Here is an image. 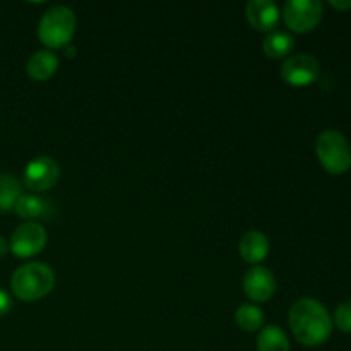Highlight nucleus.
Returning <instances> with one entry per match:
<instances>
[{"label":"nucleus","mask_w":351,"mask_h":351,"mask_svg":"<svg viewBox=\"0 0 351 351\" xmlns=\"http://www.w3.org/2000/svg\"><path fill=\"white\" fill-rule=\"evenodd\" d=\"M288 324L295 339L304 346H319L329 339L332 332V317L317 298L304 297L291 305Z\"/></svg>","instance_id":"obj_1"},{"label":"nucleus","mask_w":351,"mask_h":351,"mask_svg":"<svg viewBox=\"0 0 351 351\" xmlns=\"http://www.w3.org/2000/svg\"><path fill=\"white\" fill-rule=\"evenodd\" d=\"M55 288V271L45 263H26L14 271L10 290L23 302H36Z\"/></svg>","instance_id":"obj_2"},{"label":"nucleus","mask_w":351,"mask_h":351,"mask_svg":"<svg viewBox=\"0 0 351 351\" xmlns=\"http://www.w3.org/2000/svg\"><path fill=\"white\" fill-rule=\"evenodd\" d=\"M77 29V16L67 5H51L38 23V38L50 50L65 48L71 45Z\"/></svg>","instance_id":"obj_3"},{"label":"nucleus","mask_w":351,"mask_h":351,"mask_svg":"<svg viewBox=\"0 0 351 351\" xmlns=\"http://www.w3.org/2000/svg\"><path fill=\"white\" fill-rule=\"evenodd\" d=\"M315 154L322 168L331 175H341L351 168V146L345 134L328 129L315 139Z\"/></svg>","instance_id":"obj_4"},{"label":"nucleus","mask_w":351,"mask_h":351,"mask_svg":"<svg viewBox=\"0 0 351 351\" xmlns=\"http://www.w3.org/2000/svg\"><path fill=\"white\" fill-rule=\"evenodd\" d=\"M322 2L319 0H288L281 9L285 26L293 33H308L322 19Z\"/></svg>","instance_id":"obj_5"},{"label":"nucleus","mask_w":351,"mask_h":351,"mask_svg":"<svg viewBox=\"0 0 351 351\" xmlns=\"http://www.w3.org/2000/svg\"><path fill=\"white\" fill-rule=\"evenodd\" d=\"M48 235L47 230L36 221H24L10 235L9 250L16 257L21 259H29L38 256L41 250L47 247Z\"/></svg>","instance_id":"obj_6"},{"label":"nucleus","mask_w":351,"mask_h":351,"mask_svg":"<svg viewBox=\"0 0 351 351\" xmlns=\"http://www.w3.org/2000/svg\"><path fill=\"white\" fill-rule=\"evenodd\" d=\"M280 74L287 84L295 86V88H305L317 81L319 74H321V64L311 53H295L285 58Z\"/></svg>","instance_id":"obj_7"},{"label":"nucleus","mask_w":351,"mask_h":351,"mask_svg":"<svg viewBox=\"0 0 351 351\" xmlns=\"http://www.w3.org/2000/svg\"><path fill=\"white\" fill-rule=\"evenodd\" d=\"M24 185L33 192H45L55 187L60 178V165L50 156H38L24 168Z\"/></svg>","instance_id":"obj_8"},{"label":"nucleus","mask_w":351,"mask_h":351,"mask_svg":"<svg viewBox=\"0 0 351 351\" xmlns=\"http://www.w3.org/2000/svg\"><path fill=\"white\" fill-rule=\"evenodd\" d=\"M242 288L249 300L256 302V305L264 304L276 293V278H274L273 271L267 267L252 266L243 274Z\"/></svg>","instance_id":"obj_9"},{"label":"nucleus","mask_w":351,"mask_h":351,"mask_svg":"<svg viewBox=\"0 0 351 351\" xmlns=\"http://www.w3.org/2000/svg\"><path fill=\"white\" fill-rule=\"evenodd\" d=\"M245 17L254 29L271 33L276 29L281 12L273 0H250L245 5Z\"/></svg>","instance_id":"obj_10"},{"label":"nucleus","mask_w":351,"mask_h":351,"mask_svg":"<svg viewBox=\"0 0 351 351\" xmlns=\"http://www.w3.org/2000/svg\"><path fill=\"white\" fill-rule=\"evenodd\" d=\"M269 250V239L261 230H249L247 233H243L239 242L240 257L254 266H259V263H263L267 257Z\"/></svg>","instance_id":"obj_11"},{"label":"nucleus","mask_w":351,"mask_h":351,"mask_svg":"<svg viewBox=\"0 0 351 351\" xmlns=\"http://www.w3.org/2000/svg\"><path fill=\"white\" fill-rule=\"evenodd\" d=\"M58 69V57L51 50H38L27 58L26 72L34 81H48Z\"/></svg>","instance_id":"obj_12"},{"label":"nucleus","mask_w":351,"mask_h":351,"mask_svg":"<svg viewBox=\"0 0 351 351\" xmlns=\"http://www.w3.org/2000/svg\"><path fill=\"white\" fill-rule=\"evenodd\" d=\"M295 47V40L290 33L287 31H271L266 38H264L263 50L266 53L267 58H273V60H280V58H288L290 57L291 50Z\"/></svg>","instance_id":"obj_13"},{"label":"nucleus","mask_w":351,"mask_h":351,"mask_svg":"<svg viewBox=\"0 0 351 351\" xmlns=\"http://www.w3.org/2000/svg\"><path fill=\"white\" fill-rule=\"evenodd\" d=\"M257 351H290V339L278 324L264 326L257 336Z\"/></svg>","instance_id":"obj_14"},{"label":"nucleus","mask_w":351,"mask_h":351,"mask_svg":"<svg viewBox=\"0 0 351 351\" xmlns=\"http://www.w3.org/2000/svg\"><path fill=\"white\" fill-rule=\"evenodd\" d=\"M48 204L43 197L34 194H21L17 199L16 206H14V211L17 213V216L27 221H33V219L41 218V216L47 215Z\"/></svg>","instance_id":"obj_15"},{"label":"nucleus","mask_w":351,"mask_h":351,"mask_svg":"<svg viewBox=\"0 0 351 351\" xmlns=\"http://www.w3.org/2000/svg\"><path fill=\"white\" fill-rule=\"evenodd\" d=\"M235 322L242 331L257 332L264 328V312L256 304H243L235 311Z\"/></svg>","instance_id":"obj_16"},{"label":"nucleus","mask_w":351,"mask_h":351,"mask_svg":"<svg viewBox=\"0 0 351 351\" xmlns=\"http://www.w3.org/2000/svg\"><path fill=\"white\" fill-rule=\"evenodd\" d=\"M23 194V184L14 175L0 173V211L14 209L17 199Z\"/></svg>","instance_id":"obj_17"},{"label":"nucleus","mask_w":351,"mask_h":351,"mask_svg":"<svg viewBox=\"0 0 351 351\" xmlns=\"http://www.w3.org/2000/svg\"><path fill=\"white\" fill-rule=\"evenodd\" d=\"M332 324L341 332H351V300L338 305L332 315Z\"/></svg>","instance_id":"obj_18"},{"label":"nucleus","mask_w":351,"mask_h":351,"mask_svg":"<svg viewBox=\"0 0 351 351\" xmlns=\"http://www.w3.org/2000/svg\"><path fill=\"white\" fill-rule=\"evenodd\" d=\"M12 307H14L12 297H10L3 288H0V317L9 314V312L12 311Z\"/></svg>","instance_id":"obj_19"},{"label":"nucleus","mask_w":351,"mask_h":351,"mask_svg":"<svg viewBox=\"0 0 351 351\" xmlns=\"http://www.w3.org/2000/svg\"><path fill=\"white\" fill-rule=\"evenodd\" d=\"M329 5L338 10H348L351 9V0H329Z\"/></svg>","instance_id":"obj_20"},{"label":"nucleus","mask_w":351,"mask_h":351,"mask_svg":"<svg viewBox=\"0 0 351 351\" xmlns=\"http://www.w3.org/2000/svg\"><path fill=\"white\" fill-rule=\"evenodd\" d=\"M9 252V242L3 237H0V257H3Z\"/></svg>","instance_id":"obj_21"},{"label":"nucleus","mask_w":351,"mask_h":351,"mask_svg":"<svg viewBox=\"0 0 351 351\" xmlns=\"http://www.w3.org/2000/svg\"><path fill=\"white\" fill-rule=\"evenodd\" d=\"M64 50H65V53H67L69 58L74 57V53H75V47H74V45H67V47H65Z\"/></svg>","instance_id":"obj_22"}]
</instances>
